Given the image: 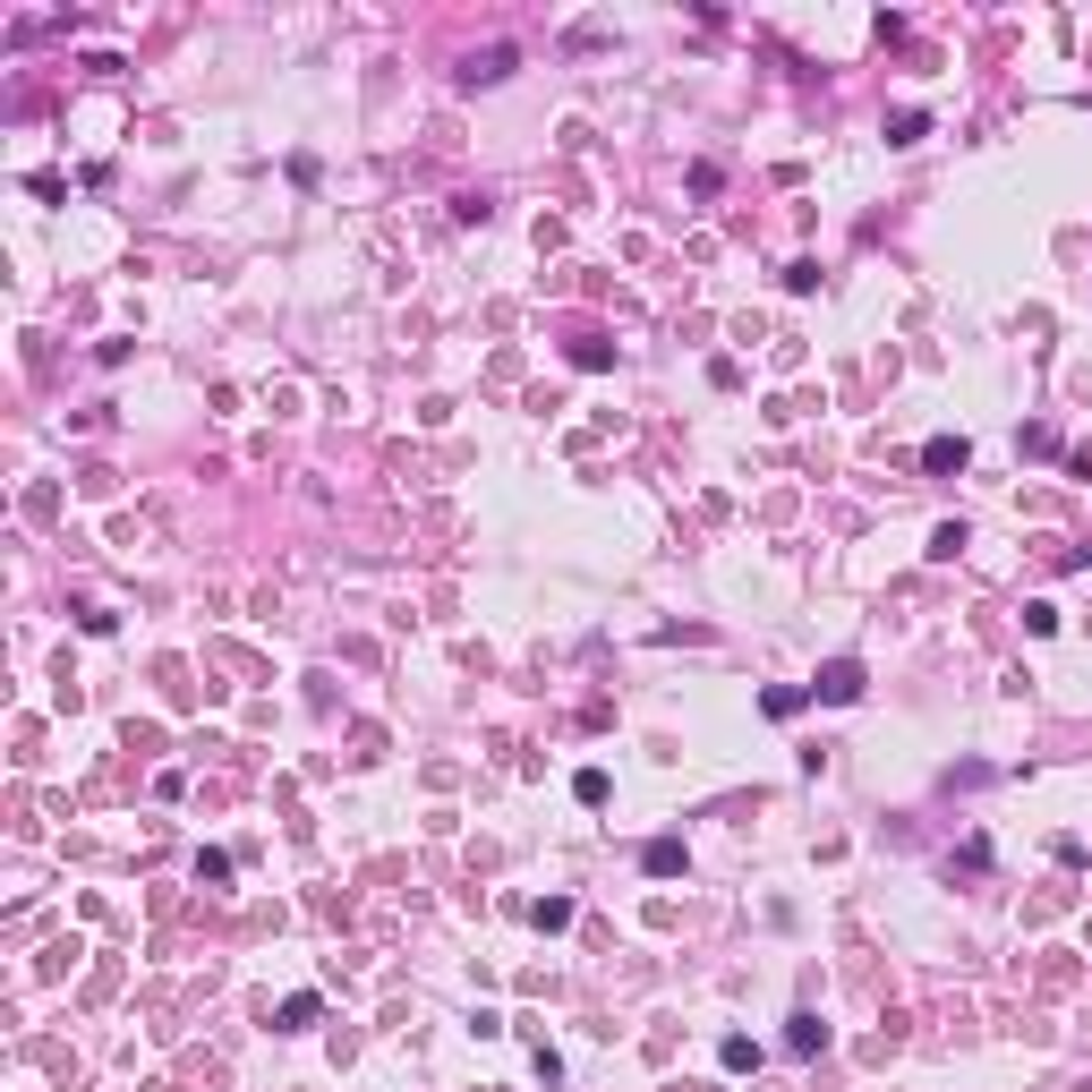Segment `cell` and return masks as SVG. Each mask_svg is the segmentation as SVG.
<instances>
[{"mask_svg": "<svg viewBox=\"0 0 1092 1092\" xmlns=\"http://www.w3.org/2000/svg\"><path fill=\"white\" fill-rule=\"evenodd\" d=\"M811 700H828V709L862 700V658H828V666H819V683H811Z\"/></svg>", "mask_w": 1092, "mask_h": 1092, "instance_id": "1", "label": "cell"}, {"mask_svg": "<svg viewBox=\"0 0 1092 1092\" xmlns=\"http://www.w3.org/2000/svg\"><path fill=\"white\" fill-rule=\"evenodd\" d=\"M640 871L649 879H683V837H649L640 845Z\"/></svg>", "mask_w": 1092, "mask_h": 1092, "instance_id": "2", "label": "cell"}, {"mask_svg": "<svg viewBox=\"0 0 1092 1092\" xmlns=\"http://www.w3.org/2000/svg\"><path fill=\"white\" fill-rule=\"evenodd\" d=\"M512 78V43H495V51H478L470 69H462V86H504Z\"/></svg>", "mask_w": 1092, "mask_h": 1092, "instance_id": "3", "label": "cell"}, {"mask_svg": "<svg viewBox=\"0 0 1092 1092\" xmlns=\"http://www.w3.org/2000/svg\"><path fill=\"white\" fill-rule=\"evenodd\" d=\"M786 1050H794V1058H811V1050H828V1024H819L811 1007H802V1015L786 1024Z\"/></svg>", "mask_w": 1092, "mask_h": 1092, "instance_id": "4", "label": "cell"}, {"mask_svg": "<svg viewBox=\"0 0 1092 1092\" xmlns=\"http://www.w3.org/2000/svg\"><path fill=\"white\" fill-rule=\"evenodd\" d=\"M922 470H939V478L965 470V435H930V444H922Z\"/></svg>", "mask_w": 1092, "mask_h": 1092, "instance_id": "5", "label": "cell"}, {"mask_svg": "<svg viewBox=\"0 0 1092 1092\" xmlns=\"http://www.w3.org/2000/svg\"><path fill=\"white\" fill-rule=\"evenodd\" d=\"M316 1015H325V999H316V990H299V999H282V1033H307V1024H316Z\"/></svg>", "mask_w": 1092, "mask_h": 1092, "instance_id": "6", "label": "cell"}, {"mask_svg": "<svg viewBox=\"0 0 1092 1092\" xmlns=\"http://www.w3.org/2000/svg\"><path fill=\"white\" fill-rule=\"evenodd\" d=\"M802 700H811V683H777V691H768V700H759V709H768V718H794V709H802Z\"/></svg>", "mask_w": 1092, "mask_h": 1092, "instance_id": "7", "label": "cell"}, {"mask_svg": "<svg viewBox=\"0 0 1092 1092\" xmlns=\"http://www.w3.org/2000/svg\"><path fill=\"white\" fill-rule=\"evenodd\" d=\"M718 1058H726L734 1075H751V1067H759V1042H743V1033H726V1042H718Z\"/></svg>", "mask_w": 1092, "mask_h": 1092, "instance_id": "8", "label": "cell"}, {"mask_svg": "<svg viewBox=\"0 0 1092 1092\" xmlns=\"http://www.w3.org/2000/svg\"><path fill=\"white\" fill-rule=\"evenodd\" d=\"M530 922H538V930H563V922H572V896H538Z\"/></svg>", "mask_w": 1092, "mask_h": 1092, "instance_id": "9", "label": "cell"}, {"mask_svg": "<svg viewBox=\"0 0 1092 1092\" xmlns=\"http://www.w3.org/2000/svg\"><path fill=\"white\" fill-rule=\"evenodd\" d=\"M572 794H581V802L598 811V802H606V768H581V777H572Z\"/></svg>", "mask_w": 1092, "mask_h": 1092, "instance_id": "10", "label": "cell"}, {"mask_svg": "<svg viewBox=\"0 0 1092 1092\" xmlns=\"http://www.w3.org/2000/svg\"><path fill=\"white\" fill-rule=\"evenodd\" d=\"M930 555L947 563V555H965V521H947V530H930Z\"/></svg>", "mask_w": 1092, "mask_h": 1092, "instance_id": "11", "label": "cell"}]
</instances>
